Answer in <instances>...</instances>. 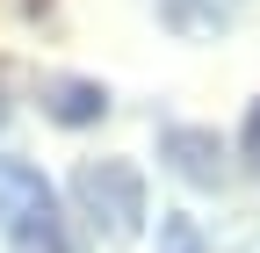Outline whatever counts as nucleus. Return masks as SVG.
Returning <instances> with one entry per match:
<instances>
[{
    "label": "nucleus",
    "mask_w": 260,
    "mask_h": 253,
    "mask_svg": "<svg viewBox=\"0 0 260 253\" xmlns=\"http://www.w3.org/2000/svg\"><path fill=\"white\" fill-rule=\"evenodd\" d=\"M37 102H44L51 123H65V131H87V123H102V116H109V87H102V80H80V73H44Z\"/></svg>",
    "instance_id": "nucleus-3"
},
{
    "label": "nucleus",
    "mask_w": 260,
    "mask_h": 253,
    "mask_svg": "<svg viewBox=\"0 0 260 253\" xmlns=\"http://www.w3.org/2000/svg\"><path fill=\"white\" fill-rule=\"evenodd\" d=\"M159 160H167V174L188 181V188H224L232 181V160H224L217 131H195V123H167V131H159Z\"/></svg>",
    "instance_id": "nucleus-2"
},
{
    "label": "nucleus",
    "mask_w": 260,
    "mask_h": 253,
    "mask_svg": "<svg viewBox=\"0 0 260 253\" xmlns=\"http://www.w3.org/2000/svg\"><path fill=\"white\" fill-rule=\"evenodd\" d=\"M8 246L15 253H80L73 232H65V217H58V203H37V210L8 217Z\"/></svg>",
    "instance_id": "nucleus-4"
},
{
    "label": "nucleus",
    "mask_w": 260,
    "mask_h": 253,
    "mask_svg": "<svg viewBox=\"0 0 260 253\" xmlns=\"http://www.w3.org/2000/svg\"><path fill=\"white\" fill-rule=\"evenodd\" d=\"M37 203H51V181L29 160H8V152H0V225L22 217V210H37Z\"/></svg>",
    "instance_id": "nucleus-5"
},
{
    "label": "nucleus",
    "mask_w": 260,
    "mask_h": 253,
    "mask_svg": "<svg viewBox=\"0 0 260 253\" xmlns=\"http://www.w3.org/2000/svg\"><path fill=\"white\" fill-rule=\"evenodd\" d=\"M73 203H80V217L94 225L102 246H130L145 232V174L130 160H80Z\"/></svg>",
    "instance_id": "nucleus-1"
},
{
    "label": "nucleus",
    "mask_w": 260,
    "mask_h": 253,
    "mask_svg": "<svg viewBox=\"0 0 260 253\" xmlns=\"http://www.w3.org/2000/svg\"><path fill=\"white\" fill-rule=\"evenodd\" d=\"M159 253H203L195 217H159Z\"/></svg>",
    "instance_id": "nucleus-6"
},
{
    "label": "nucleus",
    "mask_w": 260,
    "mask_h": 253,
    "mask_svg": "<svg viewBox=\"0 0 260 253\" xmlns=\"http://www.w3.org/2000/svg\"><path fill=\"white\" fill-rule=\"evenodd\" d=\"M8 116H15V109H8V87H0V123H8Z\"/></svg>",
    "instance_id": "nucleus-8"
},
{
    "label": "nucleus",
    "mask_w": 260,
    "mask_h": 253,
    "mask_svg": "<svg viewBox=\"0 0 260 253\" xmlns=\"http://www.w3.org/2000/svg\"><path fill=\"white\" fill-rule=\"evenodd\" d=\"M239 152H246V167L260 174V102L246 109V138H239Z\"/></svg>",
    "instance_id": "nucleus-7"
}]
</instances>
